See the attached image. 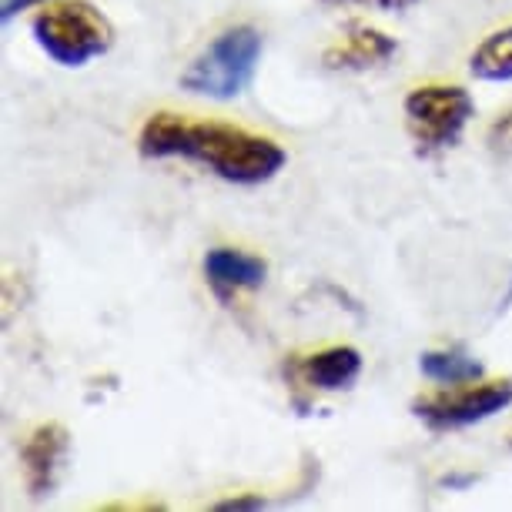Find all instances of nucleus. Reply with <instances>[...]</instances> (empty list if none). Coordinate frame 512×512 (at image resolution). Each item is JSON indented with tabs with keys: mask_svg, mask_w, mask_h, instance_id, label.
Returning <instances> with one entry per match:
<instances>
[{
	"mask_svg": "<svg viewBox=\"0 0 512 512\" xmlns=\"http://www.w3.org/2000/svg\"><path fill=\"white\" fill-rule=\"evenodd\" d=\"M144 158H185L208 168L228 185H265L285 168L288 154L278 141L221 121H188L181 114H154L141 128Z\"/></svg>",
	"mask_w": 512,
	"mask_h": 512,
	"instance_id": "obj_1",
	"label": "nucleus"
},
{
	"mask_svg": "<svg viewBox=\"0 0 512 512\" xmlns=\"http://www.w3.org/2000/svg\"><path fill=\"white\" fill-rule=\"evenodd\" d=\"M262 61V34L248 24L228 27L185 67L178 84L188 94H201L211 101H235L255 81Z\"/></svg>",
	"mask_w": 512,
	"mask_h": 512,
	"instance_id": "obj_2",
	"label": "nucleus"
},
{
	"mask_svg": "<svg viewBox=\"0 0 512 512\" xmlns=\"http://www.w3.org/2000/svg\"><path fill=\"white\" fill-rule=\"evenodd\" d=\"M489 144L496 151H512V111H506L502 118L489 128Z\"/></svg>",
	"mask_w": 512,
	"mask_h": 512,
	"instance_id": "obj_12",
	"label": "nucleus"
},
{
	"mask_svg": "<svg viewBox=\"0 0 512 512\" xmlns=\"http://www.w3.org/2000/svg\"><path fill=\"white\" fill-rule=\"evenodd\" d=\"M472 114H476V101L456 84H425L405 98V128L412 134L415 151L425 158L456 148Z\"/></svg>",
	"mask_w": 512,
	"mask_h": 512,
	"instance_id": "obj_4",
	"label": "nucleus"
},
{
	"mask_svg": "<svg viewBox=\"0 0 512 512\" xmlns=\"http://www.w3.org/2000/svg\"><path fill=\"white\" fill-rule=\"evenodd\" d=\"M47 0H4V11H0V17H4V24L7 21H14L21 11H31V7H44Z\"/></svg>",
	"mask_w": 512,
	"mask_h": 512,
	"instance_id": "obj_15",
	"label": "nucleus"
},
{
	"mask_svg": "<svg viewBox=\"0 0 512 512\" xmlns=\"http://www.w3.org/2000/svg\"><path fill=\"white\" fill-rule=\"evenodd\" d=\"M302 379L318 392H342L352 389L355 379L362 375V355L352 345H335V349L315 352L298 365Z\"/></svg>",
	"mask_w": 512,
	"mask_h": 512,
	"instance_id": "obj_9",
	"label": "nucleus"
},
{
	"mask_svg": "<svg viewBox=\"0 0 512 512\" xmlns=\"http://www.w3.org/2000/svg\"><path fill=\"white\" fill-rule=\"evenodd\" d=\"M512 405V382H486L469 385V389L446 392V395H425L412 402V412L436 432L466 429V425L486 422L496 412Z\"/></svg>",
	"mask_w": 512,
	"mask_h": 512,
	"instance_id": "obj_5",
	"label": "nucleus"
},
{
	"mask_svg": "<svg viewBox=\"0 0 512 512\" xmlns=\"http://www.w3.org/2000/svg\"><path fill=\"white\" fill-rule=\"evenodd\" d=\"M395 51H399L395 37L375 31L369 24H352L342 41L328 47L322 61L332 71H369V67L392 61Z\"/></svg>",
	"mask_w": 512,
	"mask_h": 512,
	"instance_id": "obj_8",
	"label": "nucleus"
},
{
	"mask_svg": "<svg viewBox=\"0 0 512 512\" xmlns=\"http://www.w3.org/2000/svg\"><path fill=\"white\" fill-rule=\"evenodd\" d=\"M205 278L221 302H231L235 292H251L262 288L268 278V265L262 258L235 248H211L205 255Z\"/></svg>",
	"mask_w": 512,
	"mask_h": 512,
	"instance_id": "obj_7",
	"label": "nucleus"
},
{
	"mask_svg": "<svg viewBox=\"0 0 512 512\" xmlns=\"http://www.w3.org/2000/svg\"><path fill=\"white\" fill-rule=\"evenodd\" d=\"M37 47L61 67H84L114 47V27L91 0H61L44 4L31 21Z\"/></svg>",
	"mask_w": 512,
	"mask_h": 512,
	"instance_id": "obj_3",
	"label": "nucleus"
},
{
	"mask_svg": "<svg viewBox=\"0 0 512 512\" xmlns=\"http://www.w3.org/2000/svg\"><path fill=\"white\" fill-rule=\"evenodd\" d=\"M325 4H369V7H379V11H405L415 0H325Z\"/></svg>",
	"mask_w": 512,
	"mask_h": 512,
	"instance_id": "obj_13",
	"label": "nucleus"
},
{
	"mask_svg": "<svg viewBox=\"0 0 512 512\" xmlns=\"http://www.w3.org/2000/svg\"><path fill=\"white\" fill-rule=\"evenodd\" d=\"M67 452H71V436H67L64 425H41L31 439L24 442L21 459H24V472H27V489L31 496L44 499L57 489V479L64 472Z\"/></svg>",
	"mask_w": 512,
	"mask_h": 512,
	"instance_id": "obj_6",
	"label": "nucleus"
},
{
	"mask_svg": "<svg viewBox=\"0 0 512 512\" xmlns=\"http://www.w3.org/2000/svg\"><path fill=\"white\" fill-rule=\"evenodd\" d=\"M262 506H265V499H262V496H238V499L218 502L215 509H221V512H238V509H262Z\"/></svg>",
	"mask_w": 512,
	"mask_h": 512,
	"instance_id": "obj_14",
	"label": "nucleus"
},
{
	"mask_svg": "<svg viewBox=\"0 0 512 512\" xmlns=\"http://www.w3.org/2000/svg\"><path fill=\"white\" fill-rule=\"evenodd\" d=\"M419 369H422L425 379H432L439 385H469V382L482 379V372H486V369H482V362H476L472 355L456 352V349L425 352L419 359Z\"/></svg>",
	"mask_w": 512,
	"mask_h": 512,
	"instance_id": "obj_11",
	"label": "nucleus"
},
{
	"mask_svg": "<svg viewBox=\"0 0 512 512\" xmlns=\"http://www.w3.org/2000/svg\"><path fill=\"white\" fill-rule=\"evenodd\" d=\"M469 71L476 81L512 84V24L489 34L469 57Z\"/></svg>",
	"mask_w": 512,
	"mask_h": 512,
	"instance_id": "obj_10",
	"label": "nucleus"
}]
</instances>
